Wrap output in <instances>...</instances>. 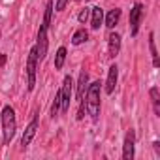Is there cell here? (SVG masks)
Wrapping results in <instances>:
<instances>
[{
  "instance_id": "ac0fdd59",
  "label": "cell",
  "mask_w": 160,
  "mask_h": 160,
  "mask_svg": "<svg viewBox=\"0 0 160 160\" xmlns=\"http://www.w3.org/2000/svg\"><path fill=\"white\" fill-rule=\"evenodd\" d=\"M60 100H62V96H60V89H58V92L55 94L53 108H51V117H53V119H55V117H58V113H60Z\"/></svg>"
},
{
  "instance_id": "8992f818",
  "label": "cell",
  "mask_w": 160,
  "mask_h": 160,
  "mask_svg": "<svg viewBox=\"0 0 160 160\" xmlns=\"http://www.w3.org/2000/svg\"><path fill=\"white\" fill-rule=\"evenodd\" d=\"M60 113H66L68 108H70V98H72V77L66 75L64 81H62V87H60Z\"/></svg>"
},
{
  "instance_id": "5bb4252c",
  "label": "cell",
  "mask_w": 160,
  "mask_h": 160,
  "mask_svg": "<svg viewBox=\"0 0 160 160\" xmlns=\"http://www.w3.org/2000/svg\"><path fill=\"white\" fill-rule=\"evenodd\" d=\"M89 40V32L85 30V28H79V30H75L73 32V36H72V43L73 45H81L83 42H87Z\"/></svg>"
},
{
  "instance_id": "7402d4cb",
  "label": "cell",
  "mask_w": 160,
  "mask_h": 160,
  "mask_svg": "<svg viewBox=\"0 0 160 160\" xmlns=\"http://www.w3.org/2000/svg\"><path fill=\"white\" fill-rule=\"evenodd\" d=\"M152 145H154V151H156V154L160 156V143H158V141H154Z\"/></svg>"
},
{
  "instance_id": "4fadbf2b",
  "label": "cell",
  "mask_w": 160,
  "mask_h": 160,
  "mask_svg": "<svg viewBox=\"0 0 160 160\" xmlns=\"http://www.w3.org/2000/svg\"><path fill=\"white\" fill-rule=\"evenodd\" d=\"M119 19H121V10H119V8L111 10V12L106 15V27H108V28H113V27L119 23Z\"/></svg>"
},
{
  "instance_id": "8fae6325",
  "label": "cell",
  "mask_w": 160,
  "mask_h": 160,
  "mask_svg": "<svg viewBox=\"0 0 160 160\" xmlns=\"http://www.w3.org/2000/svg\"><path fill=\"white\" fill-rule=\"evenodd\" d=\"M91 13H92V17H91V27H92V30H98L100 25L104 23V10H102L100 6H96V8H91Z\"/></svg>"
},
{
  "instance_id": "ffe728a7",
  "label": "cell",
  "mask_w": 160,
  "mask_h": 160,
  "mask_svg": "<svg viewBox=\"0 0 160 160\" xmlns=\"http://www.w3.org/2000/svg\"><path fill=\"white\" fill-rule=\"evenodd\" d=\"M89 15H91V10H87V8H85V10H83L81 13H79V15H77V19H79V23H87V19H89Z\"/></svg>"
},
{
  "instance_id": "d6986e66",
  "label": "cell",
  "mask_w": 160,
  "mask_h": 160,
  "mask_svg": "<svg viewBox=\"0 0 160 160\" xmlns=\"http://www.w3.org/2000/svg\"><path fill=\"white\" fill-rule=\"evenodd\" d=\"M51 13H53V2L49 0V2L45 4V15H43V25L49 28V23H51Z\"/></svg>"
},
{
  "instance_id": "3957f363",
  "label": "cell",
  "mask_w": 160,
  "mask_h": 160,
  "mask_svg": "<svg viewBox=\"0 0 160 160\" xmlns=\"http://www.w3.org/2000/svg\"><path fill=\"white\" fill-rule=\"evenodd\" d=\"M36 70H38V51L36 45L28 51L27 58V75H28V91H34L36 87Z\"/></svg>"
},
{
  "instance_id": "cb8c5ba5",
  "label": "cell",
  "mask_w": 160,
  "mask_h": 160,
  "mask_svg": "<svg viewBox=\"0 0 160 160\" xmlns=\"http://www.w3.org/2000/svg\"><path fill=\"white\" fill-rule=\"evenodd\" d=\"M77 2H83V0H77ZM85 2H87V0H85Z\"/></svg>"
},
{
  "instance_id": "e0dca14e",
  "label": "cell",
  "mask_w": 160,
  "mask_h": 160,
  "mask_svg": "<svg viewBox=\"0 0 160 160\" xmlns=\"http://www.w3.org/2000/svg\"><path fill=\"white\" fill-rule=\"evenodd\" d=\"M64 60H66V47H58V51L55 55V68L57 70H62Z\"/></svg>"
},
{
  "instance_id": "7a4b0ae2",
  "label": "cell",
  "mask_w": 160,
  "mask_h": 160,
  "mask_svg": "<svg viewBox=\"0 0 160 160\" xmlns=\"http://www.w3.org/2000/svg\"><path fill=\"white\" fill-rule=\"evenodd\" d=\"M17 130V119H15V111L13 108L6 106L2 109V132H4V143L10 145V141L13 139Z\"/></svg>"
},
{
  "instance_id": "5b68a950",
  "label": "cell",
  "mask_w": 160,
  "mask_h": 160,
  "mask_svg": "<svg viewBox=\"0 0 160 160\" xmlns=\"http://www.w3.org/2000/svg\"><path fill=\"white\" fill-rule=\"evenodd\" d=\"M89 83V73L83 70L79 73V81H77V100H79V115L77 119H83V96H85V91H87V85Z\"/></svg>"
},
{
  "instance_id": "603a6c76",
  "label": "cell",
  "mask_w": 160,
  "mask_h": 160,
  "mask_svg": "<svg viewBox=\"0 0 160 160\" xmlns=\"http://www.w3.org/2000/svg\"><path fill=\"white\" fill-rule=\"evenodd\" d=\"M6 64V55H0V66Z\"/></svg>"
},
{
  "instance_id": "52a82bcc",
  "label": "cell",
  "mask_w": 160,
  "mask_h": 160,
  "mask_svg": "<svg viewBox=\"0 0 160 160\" xmlns=\"http://www.w3.org/2000/svg\"><path fill=\"white\" fill-rule=\"evenodd\" d=\"M141 17H143V6L138 2V4H134V8L130 10V34H132V36L138 34Z\"/></svg>"
},
{
  "instance_id": "9c48e42d",
  "label": "cell",
  "mask_w": 160,
  "mask_h": 160,
  "mask_svg": "<svg viewBox=\"0 0 160 160\" xmlns=\"http://www.w3.org/2000/svg\"><path fill=\"white\" fill-rule=\"evenodd\" d=\"M38 126H40V122H38V115H36V117L30 121V124L25 128V134H23V139H21V145H23V149L30 145L32 138H34V136H36V132H38Z\"/></svg>"
},
{
  "instance_id": "7c38bea8",
  "label": "cell",
  "mask_w": 160,
  "mask_h": 160,
  "mask_svg": "<svg viewBox=\"0 0 160 160\" xmlns=\"http://www.w3.org/2000/svg\"><path fill=\"white\" fill-rule=\"evenodd\" d=\"M109 57L111 58H115L117 55H119V51H121V36L115 32V34H111L109 36Z\"/></svg>"
},
{
  "instance_id": "277c9868",
  "label": "cell",
  "mask_w": 160,
  "mask_h": 160,
  "mask_svg": "<svg viewBox=\"0 0 160 160\" xmlns=\"http://www.w3.org/2000/svg\"><path fill=\"white\" fill-rule=\"evenodd\" d=\"M47 47H49V40H47V27L42 23L40 30H38V42H36V51H38V60H43L47 55Z\"/></svg>"
},
{
  "instance_id": "2e32d148",
  "label": "cell",
  "mask_w": 160,
  "mask_h": 160,
  "mask_svg": "<svg viewBox=\"0 0 160 160\" xmlns=\"http://www.w3.org/2000/svg\"><path fill=\"white\" fill-rule=\"evenodd\" d=\"M149 94H151V102H152L154 113H156V115H160V94H158V89H156V87H152V89L149 91Z\"/></svg>"
},
{
  "instance_id": "6da1fadb",
  "label": "cell",
  "mask_w": 160,
  "mask_h": 160,
  "mask_svg": "<svg viewBox=\"0 0 160 160\" xmlns=\"http://www.w3.org/2000/svg\"><path fill=\"white\" fill-rule=\"evenodd\" d=\"M100 85H102L100 81H92L87 87L83 96V106L87 108L92 121H98V115H100Z\"/></svg>"
},
{
  "instance_id": "30bf717a",
  "label": "cell",
  "mask_w": 160,
  "mask_h": 160,
  "mask_svg": "<svg viewBox=\"0 0 160 160\" xmlns=\"http://www.w3.org/2000/svg\"><path fill=\"white\" fill-rule=\"evenodd\" d=\"M117 77H119V68H117V64H113V66H109L108 81H106V92H108V94H113L115 85H117Z\"/></svg>"
},
{
  "instance_id": "ba28073f",
  "label": "cell",
  "mask_w": 160,
  "mask_h": 160,
  "mask_svg": "<svg viewBox=\"0 0 160 160\" xmlns=\"http://www.w3.org/2000/svg\"><path fill=\"white\" fill-rule=\"evenodd\" d=\"M134 145H136V134H134V130H128L126 138H124V145H122V158L124 160L134 158Z\"/></svg>"
},
{
  "instance_id": "9a60e30c",
  "label": "cell",
  "mask_w": 160,
  "mask_h": 160,
  "mask_svg": "<svg viewBox=\"0 0 160 160\" xmlns=\"http://www.w3.org/2000/svg\"><path fill=\"white\" fill-rule=\"evenodd\" d=\"M149 47H151V55H152V66L158 68L160 60H158V51H156V43H154V34H149Z\"/></svg>"
},
{
  "instance_id": "44dd1931",
  "label": "cell",
  "mask_w": 160,
  "mask_h": 160,
  "mask_svg": "<svg viewBox=\"0 0 160 160\" xmlns=\"http://www.w3.org/2000/svg\"><path fill=\"white\" fill-rule=\"evenodd\" d=\"M66 4H68V0H57V2H55V10L57 12H62L66 8Z\"/></svg>"
}]
</instances>
